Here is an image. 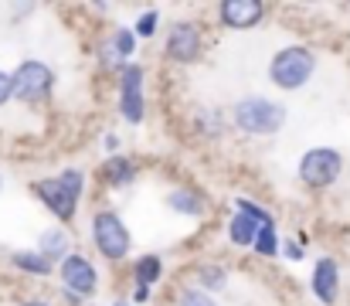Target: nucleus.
Wrapping results in <instances>:
<instances>
[{
  "label": "nucleus",
  "mask_w": 350,
  "mask_h": 306,
  "mask_svg": "<svg viewBox=\"0 0 350 306\" xmlns=\"http://www.w3.org/2000/svg\"><path fill=\"white\" fill-rule=\"evenodd\" d=\"M34 194L48 204L62 221L75 218V207H79V198H82V174L79 170H65L51 181H38L34 184Z\"/></svg>",
  "instance_id": "f257e3e1"
},
{
  "label": "nucleus",
  "mask_w": 350,
  "mask_h": 306,
  "mask_svg": "<svg viewBox=\"0 0 350 306\" xmlns=\"http://www.w3.org/2000/svg\"><path fill=\"white\" fill-rule=\"evenodd\" d=\"M234 123L241 133L252 136H272L286 123V109L269 99H241L234 105Z\"/></svg>",
  "instance_id": "f03ea898"
},
{
  "label": "nucleus",
  "mask_w": 350,
  "mask_h": 306,
  "mask_svg": "<svg viewBox=\"0 0 350 306\" xmlns=\"http://www.w3.org/2000/svg\"><path fill=\"white\" fill-rule=\"evenodd\" d=\"M313 68H317V58L306 48H282L269 65V79L279 89H299V86L310 82Z\"/></svg>",
  "instance_id": "7ed1b4c3"
},
{
  "label": "nucleus",
  "mask_w": 350,
  "mask_h": 306,
  "mask_svg": "<svg viewBox=\"0 0 350 306\" xmlns=\"http://www.w3.org/2000/svg\"><path fill=\"white\" fill-rule=\"evenodd\" d=\"M340 167H344L340 153L330 150V146H320V150H310V153L299 160V177H303V184H310V188H330V184L340 177Z\"/></svg>",
  "instance_id": "20e7f679"
},
{
  "label": "nucleus",
  "mask_w": 350,
  "mask_h": 306,
  "mask_svg": "<svg viewBox=\"0 0 350 306\" xmlns=\"http://www.w3.org/2000/svg\"><path fill=\"white\" fill-rule=\"evenodd\" d=\"M55 86V72L41 62H24L14 75H10V89L14 96L24 102H41Z\"/></svg>",
  "instance_id": "39448f33"
},
{
  "label": "nucleus",
  "mask_w": 350,
  "mask_h": 306,
  "mask_svg": "<svg viewBox=\"0 0 350 306\" xmlns=\"http://www.w3.org/2000/svg\"><path fill=\"white\" fill-rule=\"evenodd\" d=\"M92 238H96V248L106 259H122L129 252V231H126V225L119 221V214H113V211H99L96 214Z\"/></svg>",
  "instance_id": "423d86ee"
},
{
  "label": "nucleus",
  "mask_w": 350,
  "mask_h": 306,
  "mask_svg": "<svg viewBox=\"0 0 350 306\" xmlns=\"http://www.w3.org/2000/svg\"><path fill=\"white\" fill-rule=\"evenodd\" d=\"M62 283H65V290L72 293L68 300H75V296H92V293H96V269H92V262L82 259V255H65V259H62Z\"/></svg>",
  "instance_id": "0eeeda50"
},
{
  "label": "nucleus",
  "mask_w": 350,
  "mask_h": 306,
  "mask_svg": "<svg viewBox=\"0 0 350 306\" xmlns=\"http://www.w3.org/2000/svg\"><path fill=\"white\" fill-rule=\"evenodd\" d=\"M167 55L174 62H194L201 55V31L191 21H177L167 34Z\"/></svg>",
  "instance_id": "6e6552de"
},
{
  "label": "nucleus",
  "mask_w": 350,
  "mask_h": 306,
  "mask_svg": "<svg viewBox=\"0 0 350 306\" xmlns=\"http://www.w3.org/2000/svg\"><path fill=\"white\" fill-rule=\"evenodd\" d=\"M119 105H122V116H126L129 123H139V119H143V68H139V65H126V68H122Z\"/></svg>",
  "instance_id": "1a4fd4ad"
},
{
  "label": "nucleus",
  "mask_w": 350,
  "mask_h": 306,
  "mask_svg": "<svg viewBox=\"0 0 350 306\" xmlns=\"http://www.w3.org/2000/svg\"><path fill=\"white\" fill-rule=\"evenodd\" d=\"M337 286H340L337 262H334V259H320L317 269H313V293H317L327 306H334L337 303Z\"/></svg>",
  "instance_id": "9d476101"
},
{
  "label": "nucleus",
  "mask_w": 350,
  "mask_h": 306,
  "mask_svg": "<svg viewBox=\"0 0 350 306\" xmlns=\"http://www.w3.org/2000/svg\"><path fill=\"white\" fill-rule=\"evenodd\" d=\"M262 10L265 7L258 0H225L221 3V21L228 27H252V24H258Z\"/></svg>",
  "instance_id": "9b49d317"
},
{
  "label": "nucleus",
  "mask_w": 350,
  "mask_h": 306,
  "mask_svg": "<svg viewBox=\"0 0 350 306\" xmlns=\"http://www.w3.org/2000/svg\"><path fill=\"white\" fill-rule=\"evenodd\" d=\"M258 228H262V225H255L252 218H245V214H234L232 225H228V235H232L234 245H255V235H258Z\"/></svg>",
  "instance_id": "f8f14e48"
},
{
  "label": "nucleus",
  "mask_w": 350,
  "mask_h": 306,
  "mask_svg": "<svg viewBox=\"0 0 350 306\" xmlns=\"http://www.w3.org/2000/svg\"><path fill=\"white\" fill-rule=\"evenodd\" d=\"M133 44H136L133 31H116L113 44L106 48V65H116V62H126V58L133 55Z\"/></svg>",
  "instance_id": "ddd939ff"
},
{
  "label": "nucleus",
  "mask_w": 350,
  "mask_h": 306,
  "mask_svg": "<svg viewBox=\"0 0 350 306\" xmlns=\"http://www.w3.org/2000/svg\"><path fill=\"white\" fill-rule=\"evenodd\" d=\"M14 266H21L24 272H34V276H48L51 272V262L41 252H17L14 255Z\"/></svg>",
  "instance_id": "4468645a"
},
{
  "label": "nucleus",
  "mask_w": 350,
  "mask_h": 306,
  "mask_svg": "<svg viewBox=\"0 0 350 306\" xmlns=\"http://www.w3.org/2000/svg\"><path fill=\"white\" fill-rule=\"evenodd\" d=\"M106 181H109L113 188L129 184V181H133V164H129V160H122V157H113V160L106 164Z\"/></svg>",
  "instance_id": "2eb2a0df"
},
{
  "label": "nucleus",
  "mask_w": 350,
  "mask_h": 306,
  "mask_svg": "<svg viewBox=\"0 0 350 306\" xmlns=\"http://www.w3.org/2000/svg\"><path fill=\"white\" fill-rule=\"evenodd\" d=\"M68 248V238H65V231H48L44 238H41V255L48 259V262H55L62 252Z\"/></svg>",
  "instance_id": "dca6fc26"
},
{
  "label": "nucleus",
  "mask_w": 350,
  "mask_h": 306,
  "mask_svg": "<svg viewBox=\"0 0 350 306\" xmlns=\"http://www.w3.org/2000/svg\"><path fill=\"white\" fill-rule=\"evenodd\" d=\"M136 279H139V290H150L153 279H160V259L157 255H146L136 262Z\"/></svg>",
  "instance_id": "f3484780"
},
{
  "label": "nucleus",
  "mask_w": 350,
  "mask_h": 306,
  "mask_svg": "<svg viewBox=\"0 0 350 306\" xmlns=\"http://www.w3.org/2000/svg\"><path fill=\"white\" fill-rule=\"evenodd\" d=\"M170 207H177L184 214H201V198L194 191H174L170 194Z\"/></svg>",
  "instance_id": "a211bd4d"
},
{
  "label": "nucleus",
  "mask_w": 350,
  "mask_h": 306,
  "mask_svg": "<svg viewBox=\"0 0 350 306\" xmlns=\"http://www.w3.org/2000/svg\"><path fill=\"white\" fill-rule=\"evenodd\" d=\"M275 242H279V238H275L272 225H262V228H258V235H255V248H258L262 255H275V248H279Z\"/></svg>",
  "instance_id": "6ab92c4d"
},
{
  "label": "nucleus",
  "mask_w": 350,
  "mask_h": 306,
  "mask_svg": "<svg viewBox=\"0 0 350 306\" xmlns=\"http://www.w3.org/2000/svg\"><path fill=\"white\" fill-rule=\"evenodd\" d=\"M180 306H215V300L204 290H184L180 293Z\"/></svg>",
  "instance_id": "aec40b11"
},
{
  "label": "nucleus",
  "mask_w": 350,
  "mask_h": 306,
  "mask_svg": "<svg viewBox=\"0 0 350 306\" xmlns=\"http://www.w3.org/2000/svg\"><path fill=\"white\" fill-rule=\"evenodd\" d=\"M201 283L211 286V290H221V286H225V272H221L218 266H204V269H201Z\"/></svg>",
  "instance_id": "412c9836"
},
{
  "label": "nucleus",
  "mask_w": 350,
  "mask_h": 306,
  "mask_svg": "<svg viewBox=\"0 0 350 306\" xmlns=\"http://www.w3.org/2000/svg\"><path fill=\"white\" fill-rule=\"evenodd\" d=\"M153 31H157V14H143V17H139V24H136V34L150 38Z\"/></svg>",
  "instance_id": "4be33fe9"
},
{
  "label": "nucleus",
  "mask_w": 350,
  "mask_h": 306,
  "mask_svg": "<svg viewBox=\"0 0 350 306\" xmlns=\"http://www.w3.org/2000/svg\"><path fill=\"white\" fill-rule=\"evenodd\" d=\"M10 96H14V89H10V75H7V72H0V105H7Z\"/></svg>",
  "instance_id": "5701e85b"
},
{
  "label": "nucleus",
  "mask_w": 350,
  "mask_h": 306,
  "mask_svg": "<svg viewBox=\"0 0 350 306\" xmlns=\"http://www.w3.org/2000/svg\"><path fill=\"white\" fill-rule=\"evenodd\" d=\"M286 252H289V259H299V255H303V248H299V245H286Z\"/></svg>",
  "instance_id": "b1692460"
},
{
  "label": "nucleus",
  "mask_w": 350,
  "mask_h": 306,
  "mask_svg": "<svg viewBox=\"0 0 350 306\" xmlns=\"http://www.w3.org/2000/svg\"><path fill=\"white\" fill-rule=\"evenodd\" d=\"M27 306H48V303H27Z\"/></svg>",
  "instance_id": "393cba45"
},
{
  "label": "nucleus",
  "mask_w": 350,
  "mask_h": 306,
  "mask_svg": "<svg viewBox=\"0 0 350 306\" xmlns=\"http://www.w3.org/2000/svg\"><path fill=\"white\" fill-rule=\"evenodd\" d=\"M116 306H129V303H116Z\"/></svg>",
  "instance_id": "a878e982"
}]
</instances>
